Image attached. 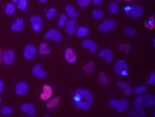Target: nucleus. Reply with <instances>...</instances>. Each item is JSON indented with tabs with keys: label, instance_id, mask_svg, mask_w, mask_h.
<instances>
[{
	"label": "nucleus",
	"instance_id": "1",
	"mask_svg": "<svg viewBox=\"0 0 155 117\" xmlns=\"http://www.w3.org/2000/svg\"><path fill=\"white\" fill-rule=\"evenodd\" d=\"M93 102V95L86 89H78L73 96V103L75 107L82 111H87Z\"/></svg>",
	"mask_w": 155,
	"mask_h": 117
},
{
	"label": "nucleus",
	"instance_id": "2",
	"mask_svg": "<svg viewBox=\"0 0 155 117\" xmlns=\"http://www.w3.org/2000/svg\"><path fill=\"white\" fill-rule=\"evenodd\" d=\"M115 71L119 75H123L126 76L128 75V66L125 61L119 60L116 62L115 64Z\"/></svg>",
	"mask_w": 155,
	"mask_h": 117
},
{
	"label": "nucleus",
	"instance_id": "3",
	"mask_svg": "<svg viewBox=\"0 0 155 117\" xmlns=\"http://www.w3.org/2000/svg\"><path fill=\"white\" fill-rule=\"evenodd\" d=\"M30 22H31V26L33 30L35 32H41L42 30V27H43V21L41 20V16H33L31 17L30 19Z\"/></svg>",
	"mask_w": 155,
	"mask_h": 117
},
{
	"label": "nucleus",
	"instance_id": "4",
	"mask_svg": "<svg viewBox=\"0 0 155 117\" xmlns=\"http://www.w3.org/2000/svg\"><path fill=\"white\" fill-rule=\"evenodd\" d=\"M15 52L12 50H6L2 53V61L4 64L10 65L13 64L15 61Z\"/></svg>",
	"mask_w": 155,
	"mask_h": 117
},
{
	"label": "nucleus",
	"instance_id": "5",
	"mask_svg": "<svg viewBox=\"0 0 155 117\" xmlns=\"http://www.w3.org/2000/svg\"><path fill=\"white\" fill-rule=\"evenodd\" d=\"M116 27V24L114 20H105L103 24H99L98 27V29L99 31L107 32L110 30H113Z\"/></svg>",
	"mask_w": 155,
	"mask_h": 117
},
{
	"label": "nucleus",
	"instance_id": "6",
	"mask_svg": "<svg viewBox=\"0 0 155 117\" xmlns=\"http://www.w3.org/2000/svg\"><path fill=\"white\" fill-rule=\"evenodd\" d=\"M45 37L48 40H52L55 42H60L62 39L61 32L55 29H50L45 33Z\"/></svg>",
	"mask_w": 155,
	"mask_h": 117
},
{
	"label": "nucleus",
	"instance_id": "7",
	"mask_svg": "<svg viewBox=\"0 0 155 117\" xmlns=\"http://www.w3.org/2000/svg\"><path fill=\"white\" fill-rule=\"evenodd\" d=\"M37 48L33 45V44H29L27 45L24 48V56L25 59L27 60H33L37 54Z\"/></svg>",
	"mask_w": 155,
	"mask_h": 117
},
{
	"label": "nucleus",
	"instance_id": "8",
	"mask_svg": "<svg viewBox=\"0 0 155 117\" xmlns=\"http://www.w3.org/2000/svg\"><path fill=\"white\" fill-rule=\"evenodd\" d=\"M129 15L134 19L140 18L143 15V8L140 5H133L130 7Z\"/></svg>",
	"mask_w": 155,
	"mask_h": 117
},
{
	"label": "nucleus",
	"instance_id": "9",
	"mask_svg": "<svg viewBox=\"0 0 155 117\" xmlns=\"http://www.w3.org/2000/svg\"><path fill=\"white\" fill-rule=\"evenodd\" d=\"M32 72H33V75L37 78H44L47 76V73L42 69L41 65L40 64H37L36 65H34Z\"/></svg>",
	"mask_w": 155,
	"mask_h": 117
},
{
	"label": "nucleus",
	"instance_id": "10",
	"mask_svg": "<svg viewBox=\"0 0 155 117\" xmlns=\"http://www.w3.org/2000/svg\"><path fill=\"white\" fill-rule=\"evenodd\" d=\"M29 90V85L25 82H20L16 86V92L19 95H24Z\"/></svg>",
	"mask_w": 155,
	"mask_h": 117
},
{
	"label": "nucleus",
	"instance_id": "11",
	"mask_svg": "<svg viewBox=\"0 0 155 117\" xmlns=\"http://www.w3.org/2000/svg\"><path fill=\"white\" fill-rule=\"evenodd\" d=\"M21 111L28 114L29 116H33L36 113V109L32 103H24L21 106Z\"/></svg>",
	"mask_w": 155,
	"mask_h": 117
},
{
	"label": "nucleus",
	"instance_id": "12",
	"mask_svg": "<svg viewBox=\"0 0 155 117\" xmlns=\"http://www.w3.org/2000/svg\"><path fill=\"white\" fill-rule=\"evenodd\" d=\"M82 46L84 48H89L90 53H94L97 51V44L91 40H84L82 43Z\"/></svg>",
	"mask_w": 155,
	"mask_h": 117
},
{
	"label": "nucleus",
	"instance_id": "13",
	"mask_svg": "<svg viewBox=\"0 0 155 117\" xmlns=\"http://www.w3.org/2000/svg\"><path fill=\"white\" fill-rule=\"evenodd\" d=\"M53 95V90L49 85H45L43 86V92L41 95V98L42 100H47L49 98H51Z\"/></svg>",
	"mask_w": 155,
	"mask_h": 117
},
{
	"label": "nucleus",
	"instance_id": "14",
	"mask_svg": "<svg viewBox=\"0 0 155 117\" xmlns=\"http://www.w3.org/2000/svg\"><path fill=\"white\" fill-rule=\"evenodd\" d=\"M99 56H100V57H105V58H106L107 63H110V62H111L112 58H113L112 52L111 51L110 49H107V48L102 49L100 52H99Z\"/></svg>",
	"mask_w": 155,
	"mask_h": 117
},
{
	"label": "nucleus",
	"instance_id": "15",
	"mask_svg": "<svg viewBox=\"0 0 155 117\" xmlns=\"http://www.w3.org/2000/svg\"><path fill=\"white\" fill-rule=\"evenodd\" d=\"M65 60L70 62V63H74L77 60V56L75 55V53L73 51V49L70 48H68L65 50Z\"/></svg>",
	"mask_w": 155,
	"mask_h": 117
},
{
	"label": "nucleus",
	"instance_id": "16",
	"mask_svg": "<svg viewBox=\"0 0 155 117\" xmlns=\"http://www.w3.org/2000/svg\"><path fill=\"white\" fill-rule=\"evenodd\" d=\"M117 86H118L119 88H121L124 90L123 93H124V95H130L131 94L133 93V90H132V89H131L130 86L126 83V82H122V81H120L117 82Z\"/></svg>",
	"mask_w": 155,
	"mask_h": 117
},
{
	"label": "nucleus",
	"instance_id": "17",
	"mask_svg": "<svg viewBox=\"0 0 155 117\" xmlns=\"http://www.w3.org/2000/svg\"><path fill=\"white\" fill-rule=\"evenodd\" d=\"M75 24H76V20H70L66 23V24H65V32L68 35H73V33L76 32Z\"/></svg>",
	"mask_w": 155,
	"mask_h": 117
},
{
	"label": "nucleus",
	"instance_id": "18",
	"mask_svg": "<svg viewBox=\"0 0 155 117\" xmlns=\"http://www.w3.org/2000/svg\"><path fill=\"white\" fill-rule=\"evenodd\" d=\"M24 28V20L23 18H18L16 22L12 25V30L14 32H20Z\"/></svg>",
	"mask_w": 155,
	"mask_h": 117
},
{
	"label": "nucleus",
	"instance_id": "19",
	"mask_svg": "<svg viewBox=\"0 0 155 117\" xmlns=\"http://www.w3.org/2000/svg\"><path fill=\"white\" fill-rule=\"evenodd\" d=\"M65 12H66V14L68 15L69 17L70 18H76L78 16V13L77 12H75V10H74V8H73V6H71V5H67L66 6V7H65Z\"/></svg>",
	"mask_w": 155,
	"mask_h": 117
},
{
	"label": "nucleus",
	"instance_id": "20",
	"mask_svg": "<svg viewBox=\"0 0 155 117\" xmlns=\"http://www.w3.org/2000/svg\"><path fill=\"white\" fill-rule=\"evenodd\" d=\"M128 106V100L126 99H122L121 100L119 101L118 107H116L118 112H124Z\"/></svg>",
	"mask_w": 155,
	"mask_h": 117
},
{
	"label": "nucleus",
	"instance_id": "21",
	"mask_svg": "<svg viewBox=\"0 0 155 117\" xmlns=\"http://www.w3.org/2000/svg\"><path fill=\"white\" fill-rule=\"evenodd\" d=\"M94 67V63L92 61H88V62L86 63V65L82 68V69H84L85 71H86L87 74L90 75V74H91L92 72H93Z\"/></svg>",
	"mask_w": 155,
	"mask_h": 117
},
{
	"label": "nucleus",
	"instance_id": "22",
	"mask_svg": "<svg viewBox=\"0 0 155 117\" xmlns=\"http://www.w3.org/2000/svg\"><path fill=\"white\" fill-rule=\"evenodd\" d=\"M108 11H109V12H110L111 14H112V15L117 14L119 12L118 4L116 3H115V2L111 3L109 4V6H108Z\"/></svg>",
	"mask_w": 155,
	"mask_h": 117
},
{
	"label": "nucleus",
	"instance_id": "23",
	"mask_svg": "<svg viewBox=\"0 0 155 117\" xmlns=\"http://www.w3.org/2000/svg\"><path fill=\"white\" fill-rule=\"evenodd\" d=\"M59 103H60V97H56V98L53 99L52 100L49 101V103L46 104V107L48 108H54L59 104Z\"/></svg>",
	"mask_w": 155,
	"mask_h": 117
},
{
	"label": "nucleus",
	"instance_id": "24",
	"mask_svg": "<svg viewBox=\"0 0 155 117\" xmlns=\"http://www.w3.org/2000/svg\"><path fill=\"white\" fill-rule=\"evenodd\" d=\"M88 32H89V31L86 27H79L78 28L76 34L78 37H84V36L88 35Z\"/></svg>",
	"mask_w": 155,
	"mask_h": 117
},
{
	"label": "nucleus",
	"instance_id": "25",
	"mask_svg": "<svg viewBox=\"0 0 155 117\" xmlns=\"http://www.w3.org/2000/svg\"><path fill=\"white\" fill-rule=\"evenodd\" d=\"M48 47L49 46L46 43H41V45H40V48H39V51H40V53L41 55H47L50 52V50Z\"/></svg>",
	"mask_w": 155,
	"mask_h": 117
},
{
	"label": "nucleus",
	"instance_id": "26",
	"mask_svg": "<svg viewBox=\"0 0 155 117\" xmlns=\"http://www.w3.org/2000/svg\"><path fill=\"white\" fill-rule=\"evenodd\" d=\"M92 16L96 20H101L104 16V12L101 11V10L94 9V10L92 11Z\"/></svg>",
	"mask_w": 155,
	"mask_h": 117
},
{
	"label": "nucleus",
	"instance_id": "27",
	"mask_svg": "<svg viewBox=\"0 0 155 117\" xmlns=\"http://www.w3.org/2000/svg\"><path fill=\"white\" fill-rule=\"evenodd\" d=\"M99 82H101V84L104 85V86H106V85L108 84V82H109V79H108V77L107 76L106 73H104L103 72H101L99 73Z\"/></svg>",
	"mask_w": 155,
	"mask_h": 117
},
{
	"label": "nucleus",
	"instance_id": "28",
	"mask_svg": "<svg viewBox=\"0 0 155 117\" xmlns=\"http://www.w3.org/2000/svg\"><path fill=\"white\" fill-rule=\"evenodd\" d=\"M16 11V6L13 3H8L7 5V7H6V14L7 16H12L13 13Z\"/></svg>",
	"mask_w": 155,
	"mask_h": 117
},
{
	"label": "nucleus",
	"instance_id": "29",
	"mask_svg": "<svg viewBox=\"0 0 155 117\" xmlns=\"http://www.w3.org/2000/svg\"><path fill=\"white\" fill-rule=\"evenodd\" d=\"M56 12H57V10H56V8H51V9H49V11L47 13H46V15H45V17H46V19L47 20H52L53 17L55 16L56 15Z\"/></svg>",
	"mask_w": 155,
	"mask_h": 117
},
{
	"label": "nucleus",
	"instance_id": "30",
	"mask_svg": "<svg viewBox=\"0 0 155 117\" xmlns=\"http://www.w3.org/2000/svg\"><path fill=\"white\" fill-rule=\"evenodd\" d=\"M150 95H145V96L137 97V98L136 99V100H135L134 104L135 105H140L141 103H142V101L148 100V99H150Z\"/></svg>",
	"mask_w": 155,
	"mask_h": 117
},
{
	"label": "nucleus",
	"instance_id": "31",
	"mask_svg": "<svg viewBox=\"0 0 155 117\" xmlns=\"http://www.w3.org/2000/svg\"><path fill=\"white\" fill-rule=\"evenodd\" d=\"M133 110H135V111H137V112H138L139 116H145L146 115L145 111L142 107H141L139 105H135L134 107H133Z\"/></svg>",
	"mask_w": 155,
	"mask_h": 117
},
{
	"label": "nucleus",
	"instance_id": "32",
	"mask_svg": "<svg viewBox=\"0 0 155 117\" xmlns=\"http://www.w3.org/2000/svg\"><path fill=\"white\" fill-rule=\"evenodd\" d=\"M66 20H67V18H66V16L65 15H61L60 16V18H59V20H58V22H57V24H58V26L59 27H64L65 26V24H66Z\"/></svg>",
	"mask_w": 155,
	"mask_h": 117
},
{
	"label": "nucleus",
	"instance_id": "33",
	"mask_svg": "<svg viewBox=\"0 0 155 117\" xmlns=\"http://www.w3.org/2000/svg\"><path fill=\"white\" fill-rule=\"evenodd\" d=\"M155 105V97L150 96V99L146 100L144 103V106L145 107H153Z\"/></svg>",
	"mask_w": 155,
	"mask_h": 117
},
{
	"label": "nucleus",
	"instance_id": "34",
	"mask_svg": "<svg viewBox=\"0 0 155 117\" xmlns=\"http://www.w3.org/2000/svg\"><path fill=\"white\" fill-rule=\"evenodd\" d=\"M1 112L4 115H10L13 112L12 108L11 107H7V106H5V107H3L1 108Z\"/></svg>",
	"mask_w": 155,
	"mask_h": 117
},
{
	"label": "nucleus",
	"instance_id": "35",
	"mask_svg": "<svg viewBox=\"0 0 155 117\" xmlns=\"http://www.w3.org/2000/svg\"><path fill=\"white\" fill-rule=\"evenodd\" d=\"M147 91V87L145 86H138L136 87L133 90V92L136 94H142V93H145Z\"/></svg>",
	"mask_w": 155,
	"mask_h": 117
},
{
	"label": "nucleus",
	"instance_id": "36",
	"mask_svg": "<svg viewBox=\"0 0 155 117\" xmlns=\"http://www.w3.org/2000/svg\"><path fill=\"white\" fill-rule=\"evenodd\" d=\"M27 6H28V2H27V0H20L19 3H18V7L20 10L21 11H24L26 9L27 7Z\"/></svg>",
	"mask_w": 155,
	"mask_h": 117
},
{
	"label": "nucleus",
	"instance_id": "37",
	"mask_svg": "<svg viewBox=\"0 0 155 117\" xmlns=\"http://www.w3.org/2000/svg\"><path fill=\"white\" fill-rule=\"evenodd\" d=\"M90 0H78V5L81 7H86L90 4Z\"/></svg>",
	"mask_w": 155,
	"mask_h": 117
},
{
	"label": "nucleus",
	"instance_id": "38",
	"mask_svg": "<svg viewBox=\"0 0 155 117\" xmlns=\"http://www.w3.org/2000/svg\"><path fill=\"white\" fill-rule=\"evenodd\" d=\"M145 26L147 28H150V29H153L154 28V17L153 16L150 17V20H148V22L145 23Z\"/></svg>",
	"mask_w": 155,
	"mask_h": 117
},
{
	"label": "nucleus",
	"instance_id": "39",
	"mask_svg": "<svg viewBox=\"0 0 155 117\" xmlns=\"http://www.w3.org/2000/svg\"><path fill=\"white\" fill-rule=\"evenodd\" d=\"M124 32H125V34L128 35V36H134L136 35V30H135L133 28H126L124 29Z\"/></svg>",
	"mask_w": 155,
	"mask_h": 117
},
{
	"label": "nucleus",
	"instance_id": "40",
	"mask_svg": "<svg viewBox=\"0 0 155 117\" xmlns=\"http://www.w3.org/2000/svg\"><path fill=\"white\" fill-rule=\"evenodd\" d=\"M119 49L120 50V51H125L126 53L129 52V50H130V45L128 44H121L120 46H119Z\"/></svg>",
	"mask_w": 155,
	"mask_h": 117
},
{
	"label": "nucleus",
	"instance_id": "41",
	"mask_svg": "<svg viewBox=\"0 0 155 117\" xmlns=\"http://www.w3.org/2000/svg\"><path fill=\"white\" fill-rule=\"evenodd\" d=\"M147 84H152L153 86H155V73L154 72H152L150 73V77L149 80L146 82Z\"/></svg>",
	"mask_w": 155,
	"mask_h": 117
},
{
	"label": "nucleus",
	"instance_id": "42",
	"mask_svg": "<svg viewBox=\"0 0 155 117\" xmlns=\"http://www.w3.org/2000/svg\"><path fill=\"white\" fill-rule=\"evenodd\" d=\"M119 105V101L118 100H111L109 102V107H110L111 108H116L117 107H118Z\"/></svg>",
	"mask_w": 155,
	"mask_h": 117
},
{
	"label": "nucleus",
	"instance_id": "43",
	"mask_svg": "<svg viewBox=\"0 0 155 117\" xmlns=\"http://www.w3.org/2000/svg\"><path fill=\"white\" fill-rule=\"evenodd\" d=\"M129 116H133V117H138L139 116L138 114H137V113L135 112H133V111H132V112H129Z\"/></svg>",
	"mask_w": 155,
	"mask_h": 117
},
{
	"label": "nucleus",
	"instance_id": "44",
	"mask_svg": "<svg viewBox=\"0 0 155 117\" xmlns=\"http://www.w3.org/2000/svg\"><path fill=\"white\" fill-rule=\"evenodd\" d=\"M3 82L2 80H0V93L3 92Z\"/></svg>",
	"mask_w": 155,
	"mask_h": 117
},
{
	"label": "nucleus",
	"instance_id": "45",
	"mask_svg": "<svg viewBox=\"0 0 155 117\" xmlns=\"http://www.w3.org/2000/svg\"><path fill=\"white\" fill-rule=\"evenodd\" d=\"M93 3L96 5H99L102 3V0H93Z\"/></svg>",
	"mask_w": 155,
	"mask_h": 117
},
{
	"label": "nucleus",
	"instance_id": "46",
	"mask_svg": "<svg viewBox=\"0 0 155 117\" xmlns=\"http://www.w3.org/2000/svg\"><path fill=\"white\" fill-rule=\"evenodd\" d=\"M48 0H39V3H47Z\"/></svg>",
	"mask_w": 155,
	"mask_h": 117
},
{
	"label": "nucleus",
	"instance_id": "47",
	"mask_svg": "<svg viewBox=\"0 0 155 117\" xmlns=\"http://www.w3.org/2000/svg\"><path fill=\"white\" fill-rule=\"evenodd\" d=\"M14 3H19V0H13Z\"/></svg>",
	"mask_w": 155,
	"mask_h": 117
}]
</instances>
